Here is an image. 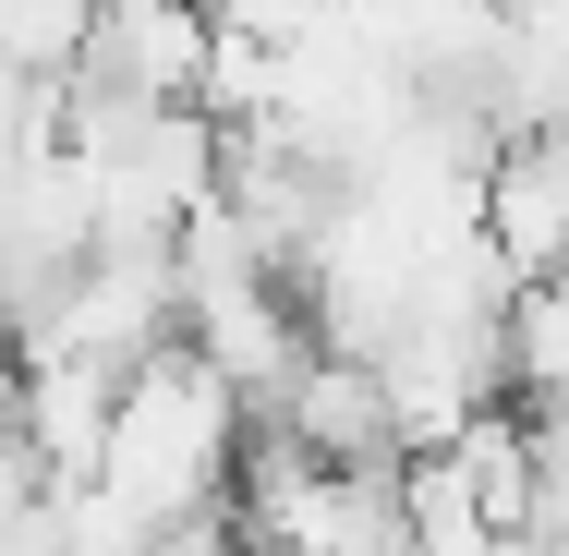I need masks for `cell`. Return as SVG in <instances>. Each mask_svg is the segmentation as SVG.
I'll list each match as a JSON object with an SVG mask.
<instances>
[{"mask_svg": "<svg viewBox=\"0 0 569 556\" xmlns=\"http://www.w3.org/2000/svg\"><path fill=\"white\" fill-rule=\"evenodd\" d=\"M146 556H242V545H230V520L207 508V520H158V533H146Z\"/></svg>", "mask_w": 569, "mask_h": 556, "instance_id": "9c48e42d", "label": "cell"}, {"mask_svg": "<svg viewBox=\"0 0 569 556\" xmlns=\"http://www.w3.org/2000/svg\"><path fill=\"white\" fill-rule=\"evenodd\" d=\"M497 556H569V545H521V533H509V545H497Z\"/></svg>", "mask_w": 569, "mask_h": 556, "instance_id": "8fae6325", "label": "cell"}, {"mask_svg": "<svg viewBox=\"0 0 569 556\" xmlns=\"http://www.w3.org/2000/svg\"><path fill=\"white\" fill-rule=\"evenodd\" d=\"M558 375H569V303L558 279H533L497 303V400H558Z\"/></svg>", "mask_w": 569, "mask_h": 556, "instance_id": "8992f818", "label": "cell"}, {"mask_svg": "<svg viewBox=\"0 0 569 556\" xmlns=\"http://www.w3.org/2000/svg\"><path fill=\"white\" fill-rule=\"evenodd\" d=\"M12 387H24V351H12V327H0V424H12Z\"/></svg>", "mask_w": 569, "mask_h": 556, "instance_id": "30bf717a", "label": "cell"}, {"mask_svg": "<svg viewBox=\"0 0 569 556\" xmlns=\"http://www.w3.org/2000/svg\"><path fill=\"white\" fill-rule=\"evenodd\" d=\"M86 24H98V0H0V73L12 85H61Z\"/></svg>", "mask_w": 569, "mask_h": 556, "instance_id": "52a82bcc", "label": "cell"}, {"mask_svg": "<svg viewBox=\"0 0 569 556\" xmlns=\"http://www.w3.org/2000/svg\"><path fill=\"white\" fill-rule=\"evenodd\" d=\"M328 12H340V0H219L207 24H219V37H242V49H267V61H291Z\"/></svg>", "mask_w": 569, "mask_h": 556, "instance_id": "ba28073f", "label": "cell"}, {"mask_svg": "<svg viewBox=\"0 0 569 556\" xmlns=\"http://www.w3.org/2000/svg\"><path fill=\"white\" fill-rule=\"evenodd\" d=\"M194 73H207V12H182V0H98V24H86L61 85H98L121 110H194Z\"/></svg>", "mask_w": 569, "mask_h": 556, "instance_id": "7a4b0ae2", "label": "cell"}, {"mask_svg": "<svg viewBox=\"0 0 569 556\" xmlns=\"http://www.w3.org/2000/svg\"><path fill=\"white\" fill-rule=\"evenodd\" d=\"M230 459H242V400L170 338L146 351L110 387V436H98V484H110L133 520H207L230 496Z\"/></svg>", "mask_w": 569, "mask_h": 556, "instance_id": "6da1fadb", "label": "cell"}, {"mask_svg": "<svg viewBox=\"0 0 569 556\" xmlns=\"http://www.w3.org/2000/svg\"><path fill=\"white\" fill-rule=\"evenodd\" d=\"M110 387H121V375H98V363H24V387H12V424H0V436L37 459V484H86V472H98Z\"/></svg>", "mask_w": 569, "mask_h": 556, "instance_id": "5b68a950", "label": "cell"}, {"mask_svg": "<svg viewBox=\"0 0 569 556\" xmlns=\"http://www.w3.org/2000/svg\"><path fill=\"white\" fill-rule=\"evenodd\" d=\"M267 436H291L316 472H388V459H400V447H388V400H376V375H363V363H328V351H303V375L279 387Z\"/></svg>", "mask_w": 569, "mask_h": 556, "instance_id": "277c9868", "label": "cell"}, {"mask_svg": "<svg viewBox=\"0 0 569 556\" xmlns=\"http://www.w3.org/2000/svg\"><path fill=\"white\" fill-rule=\"evenodd\" d=\"M558 219H569L558 133H509V145L472 170V230H485V254L533 291V279H558Z\"/></svg>", "mask_w": 569, "mask_h": 556, "instance_id": "3957f363", "label": "cell"}]
</instances>
